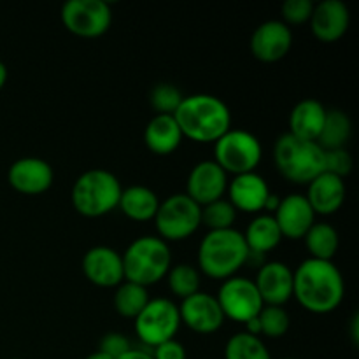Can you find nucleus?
<instances>
[{
    "mask_svg": "<svg viewBox=\"0 0 359 359\" xmlns=\"http://www.w3.org/2000/svg\"><path fill=\"white\" fill-rule=\"evenodd\" d=\"M346 284L333 262L307 258L293 272V297L312 314H330L344 300Z\"/></svg>",
    "mask_w": 359,
    "mask_h": 359,
    "instance_id": "nucleus-1",
    "label": "nucleus"
},
{
    "mask_svg": "<svg viewBox=\"0 0 359 359\" xmlns=\"http://www.w3.org/2000/svg\"><path fill=\"white\" fill-rule=\"evenodd\" d=\"M174 118L182 137L202 144L216 142L231 128V112L226 102L207 93L182 98Z\"/></svg>",
    "mask_w": 359,
    "mask_h": 359,
    "instance_id": "nucleus-2",
    "label": "nucleus"
},
{
    "mask_svg": "<svg viewBox=\"0 0 359 359\" xmlns=\"http://www.w3.org/2000/svg\"><path fill=\"white\" fill-rule=\"evenodd\" d=\"M249 248L244 233L235 228L212 230L198 245V266L212 279L226 280L248 263Z\"/></svg>",
    "mask_w": 359,
    "mask_h": 359,
    "instance_id": "nucleus-3",
    "label": "nucleus"
},
{
    "mask_svg": "<svg viewBox=\"0 0 359 359\" xmlns=\"http://www.w3.org/2000/svg\"><path fill=\"white\" fill-rule=\"evenodd\" d=\"M125 280L139 286H153L160 283L172 266L168 244L154 235L135 238L121 255Z\"/></svg>",
    "mask_w": 359,
    "mask_h": 359,
    "instance_id": "nucleus-4",
    "label": "nucleus"
},
{
    "mask_svg": "<svg viewBox=\"0 0 359 359\" xmlns=\"http://www.w3.org/2000/svg\"><path fill=\"white\" fill-rule=\"evenodd\" d=\"M273 161L287 181L309 184L325 172V149L314 140L298 139L287 132L276 140Z\"/></svg>",
    "mask_w": 359,
    "mask_h": 359,
    "instance_id": "nucleus-5",
    "label": "nucleus"
},
{
    "mask_svg": "<svg viewBox=\"0 0 359 359\" xmlns=\"http://www.w3.org/2000/svg\"><path fill=\"white\" fill-rule=\"evenodd\" d=\"M121 182L105 168H90L76 179L72 186V205L81 216L100 217L118 207Z\"/></svg>",
    "mask_w": 359,
    "mask_h": 359,
    "instance_id": "nucleus-6",
    "label": "nucleus"
},
{
    "mask_svg": "<svg viewBox=\"0 0 359 359\" xmlns=\"http://www.w3.org/2000/svg\"><path fill=\"white\" fill-rule=\"evenodd\" d=\"M262 156V142L248 130L230 128L214 142V161L226 174L241 175L255 172Z\"/></svg>",
    "mask_w": 359,
    "mask_h": 359,
    "instance_id": "nucleus-7",
    "label": "nucleus"
},
{
    "mask_svg": "<svg viewBox=\"0 0 359 359\" xmlns=\"http://www.w3.org/2000/svg\"><path fill=\"white\" fill-rule=\"evenodd\" d=\"M154 223L160 238L165 242L184 241L202 224V207L186 193H175L160 202Z\"/></svg>",
    "mask_w": 359,
    "mask_h": 359,
    "instance_id": "nucleus-8",
    "label": "nucleus"
},
{
    "mask_svg": "<svg viewBox=\"0 0 359 359\" xmlns=\"http://www.w3.org/2000/svg\"><path fill=\"white\" fill-rule=\"evenodd\" d=\"M181 328L179 307L168 298H153L135 318V333L147 347L172 340Z\"/></svg>",
    "mask_w": 359,
    "mask_h": 359,
    "instance_id": "nucleus-9",
    "label": "nucleus"
},
{
    "mask_svg": "<svg viewBox=\"0 0 359 359\" xmlns=\"http://www.w3.org/2000/svg\"><path fill=\"white\" fill-rule=\"evenodd\" d=\"M62 23L79 37H100L112 23L111 6L104 0H69L62 6Z\"/></svg>",
    "mask_w": 359,
    "mask_h": 359,
    "instance_id": "nucleus-10",
    "label": "nucleus"
},
{
    "mask_svg": "<svg viewBox=\"0 0 359 359\" xmlns=\"http://www.w3.org/2000/svg\"><path fill=\"white\" fill-rule=\"evenodd\" d=\"M216 298L224 318H230L237 323H245L256 318L265 307L255 280L248 277L233 276L223 280Z\"/></svg>",
    "mask_w": 359,
    "mask_h": 359,
    "instance_id": "nucleus-11",
    "label": "nucleus"
},
{
    "mask_svg": "<svg viewBox=\"0 0 359 359\" xmlns=\"http://www.w3.org/2000/svg\"><path fill=\"white\" fill-rule=\"evenodd\" d=\"M293 32L284 21L279 20L263 21L251 35V51L259 62H279L290 53Z\"/></svg>",
    "mask_w": 359,
    "mask_h": 359,
    "instance_id": "nucleus-12",
    "label": "nucleus"
},
{
    "mask_svg": "<svg viewBox=\"0 0 359 359\" xmlns=\"http://www.w3.org/2000/svg\"><path fill=\"white\" fill-rule=\"evenodd\" d=\"M228 188V174L214 160H203L191 168L186 182V195L200 207L223 198Z\"/></svg>",
    "mask_w": 359,
    "mask_h": 359,
    "instance_id": "nucleus-13",
    "label": "nucleus"
},
{
    "mask_svg": "<svg viewBox=\"0 0 359 359\" xmlns=\"http://www.w3.org/2000/svg\"><path fill=\"white\" fill-rule=\"evenodd\" d=\"M179 316L181 323H184L189 330L203 335L217 332L226 319L217 304V298L203 291L184 298L179 305Z\"/></svg>",
    "mask_w": 359,
    "mask_h": 359,
    "instance_id": "nucleus-14",
    "label": "nucleus"
},
{
    "mask_svg": "<svg viewBox=\"0 0 359 359\" xmlns=\"http://www.w3.org/2000/svg\"><path fill=\"white\" fill-rule=\"evenodd\" d=\"M83 272L98 287H118L125 280L121 255L107 245H95L84 252Z\"/></svg>",
    "mask_w": 359,
    "mask_h": 359,
    "instance_id": "nucleus-15",
    "label": "nucleus"
},
{
    "mask_svg": "<svg viewBox=\"0 0 359 359\" xmlns=\"http://www.w3.org/2000/svg\"><path fill=\"white\" fill-rule=\"evenodd\" d=\"M7 181L23 195H41L48 191L55 181L53 167L37 156H25L14 161L7 172Z\"/></svg>",
    "mask_w": 359,
    "mask_h": 359,
    "instance_id": "nucleus-16",
    "label": "nucleus"
},
{
    "mask_svg": "<svg viewBox=\"0 0 359 359\" xmlns=\"http://www.w3.org/2000/svg\"><path fill=\"white\" fill-rule=\"evenodd\" d=\"M272 216L276 217L283 237L291 238V241L304 238L316 223V214L311 203L307 202L305 195H300V193H291L280 198L279 207Z\"/></svg>",
    "mask_w": 359,
    "mask_h": 359,
    "instance_id": "nucleus-17",
    "label": "nucleus"
},
{
    "mask_svg": "<svg viewBox=\"0 0 359 359\" xmlns=\"http://www.w3.org/2000/svg\"><path fill=\"white\" fill-rule=\"evenodd\" d=\"M255 284L263 304L283 307L293 297V270L283 262L263 263Z\"/></svg>",
    "mask_w": 359,
    "mask_h": 359,
    "instance_id": "nucleus-18",
    "label": "nucleus"
},
{
    "mask_svg": "<svg viewBox=\"0 0 359 359\" xmlns=\"http://www.w3.org/2000/svg\"><path fill=\"white\" fill-rule=\"evenodd\" d=\"M309 21L314 37L323 42H335L342 39L349 28V7L342 0H323L314 6Z\"/></svg>",
    "mask_w": 359,
    "mask_h": 359,
    "instance_id": "nucleus-19",
    "label": "nucleus"
},
{
    "mask_svg": "<svg viewBox=\"0 0 359 359\" xmlns=\"http://www.w3.org/2000/svg\"><path fill=\"white\" fill-rule=\"evenodd\" d=\"M226 191L230 195V203L235 207V210L251 214L263 210L266 198L272 193L265 179L256 172L235 175L233 181L228 182Z\"/></svg>",
    "mask_w": 359,
    "mask_h": 359,
    "instance_id": "nucleus-20",
    "label": "nucleus"
},
{
    "mask_svg": "<svg viewBox=\"0 0 359 359\" xmlns=\"http://www.w3.org/2000/svg\"><path fill=\"white\" fill-rule=\"evenodd\" d=\"M307 186L305 198L311 203L314 214H323V216L335 214L346 202V182L337 175L323 172Z\"/></svg>",
    "mask_w": 359,
    "mask_h": 359,
    "instance_id": "nucleus-21",
    "label": "nucleus"
},
{
    "mask_svg": "<svg viewBox=\"0 0 359 359\" xmlns=\"http://www.w3.org/2000/svg\"><path fill=\"white\" fill-rule=\"evenodd\" d=\"M144 142L154 154L167 156L182 142V132L172 114H156L144 130Z\"/></svg>",
    "mask_w": 359,
    "mask_h": 359,
    "instance_id": "nucleus-22",
    "label": "nucleus"
},
{
    "mask_svg": "<svg viewBox=\"0 0 359 359\" xmlns=\"http://www.w3.org/2000/svg\"><path fill=\"white\" fill-rule=\"evenodd\" d=\"M325 105L316 98L300 100L290 112V133L304 140H318L326 118Z\"/></svg>",
    "mask_w": 359,
    "mask_h": 359,
    "instance_id": "nucleus-23",
    "label": "nucleus"
},
{
    "mask_svg": "<svg viewBox=\"0 0 359 359\" xmlns=\"http://www.w3.org/2000/svg\"><path fill=\"white\" fill-rule=\"evenodd\" d=\"M118 207L126 217L133 221H149L154 219L156 210L160 207L158 195L147 186L133 184L121 191Z\"/></svg>",
    "mask_w": 359,
    "mask_h": 359,
    "instance_id": "nucleus-24",
    "label": "nucleus"
},
{
    "mask_svg": "<svg viewBox=\"0 0 359 359\" xmlns=\"http://www.w3.org/2000/svg\"><path fill=\"white\" fill-rule=\"evenodd\" d=\"M244 238L249 248V252L265 255V252L276 249L284 237L272 214H259V216H256L249 223Z\"/></svg>",
    "mask_w": 359,
    "mask_h": 359,
    "instance_id": "nucleus-25",
    "label": "nucleus"
},
{
    "mask_svg": "<svg viewBox=\"0 0 359 359\" xmlns=\"http://www.w3.org/2000/svg\"><path fill=\"white\" fill-rule=\"evenodd\" d=\"M351 132H353V125H351L349 116L340 109H330L326 111L325 125L316 142L325 151L342 149L349 140Z\"/></svg>",
    "mask_w": 359,
    "mask_h": 359,
    "instance_id": "nucleus-26",
    "label": "nucleus"
},
{
    "mask_svg": "<svg viewBox=\"0 0 359 359\" xmlns=\"http://www.w3.org/2000/svg\"><path fill=\"white\" fill-rule=\"evenodd\" d=\"M304 238L311 258L332 262L339 249V233L328 223H314Z\"/></svg>",
    "mask_w": 359,
    "mask_h": 359,
    "instance_id": "nucleus-27",
    "label": "nucleus"
},
{
    "mask_svg": "<svg viewBox=\"0 0 359 359\" xmlns=\"http://www.w3.org/2000/svg\"><path fill=\"white\" fill-rule=\"evenodd\" d=\"M149 300L147 287L125 280V283L119 284L114 293V309L123 318L135 319Z\"/></svg>",
    "mask_w": 359,
    "mask_h": 359,
    "instance_id": "nucleus-28",
    "label": "nucleus"
},
{
    "mask_svg": "<svg viewBox=\"0 0 359 359\" xmlns=\"http://www.w3.org/2000/svg\"><path fill=\"white\" fill-rule=\"evenodd\" d=\"M224 359H272L259 337L242 332L231 337L224 347Z\"/></svg>",
    "mask_w": 359,
    "mask_h": 359,
    "instance_id": "nucleus-29",
    "label": "nucleus"
},
{
    "mask_svg": "<svg viewBox=\"0 0 359 359\" xmlns=\"http://www.w3.org/2000/svg\"><path fill=\"white\" fill-rule=\"evenodd\" d=\"M168 287L179 298H188L200 291V273L198 270L188 263H179L170 266L167 273Z\"/></svg>",
    "mask_w": 359,
    "mask_h": 359,
    "instance_id": "nucleus-30",
    "label": "nucleus"
},
{
    "mask_svg": "<svg viewBox=\"0 0 359 359\" xmlns=\"http://www.w3.org/2000/svg\"><path fill=\"white\" fill-rule=\"evenodd\" d=\"M237 210L231 205L230 200L219 198L202 207V224L212 230H228L233 228Z\"/></svg>",
    "mask_w": 359,
    "mask_h": 359,
    "instance_id": "nucleus-31",
    "label": "nucleus"
},
{
    "mask_svg": "<svg viewBox=\"0 0 359 359\" xmlns=\"http://www.w3.org/2000/svg\"><path fill=\"white\" fill-rule=\"evenodd\" d=\"M258 319L262 325V333L270 339H280L286 335L291 325L290 314L279 305H265L258 314Z\"/></svg>",
    "mask_w": 359,
    "mask_h": 359,
    "instance_id": "nucleus-32",
    "label": "nucleus"
},
{
    "mask_svg": "<svg viewBox=\"0 0 359 359\" xmlns=\"http://www.w3.org/2000/svg\"><path fill=\"white\" fill-rule=\"evenodd\" d=\"M184 95L181 93L177 86L170 83H160L151 90L149 93V102L151 107L158 112V114H172L177 111V107L181 105Z\"/></svg>",
    "mask_w": 359,
    "mask_h": 359,
    "instance_id": "nucleus-33",
    "label": "nucleus"
},
{
    "mask_svg": "<svg viewBox=\"0 0 359 359\" xmlns=\"http://www.w3.org/2000/svg\"><path fill=\"white\" fill-rule=\"evenodd\" d=\"M351 170H353V156L346 147L325 151V172L344 179L351 174Z\"/></svg>",
    "mask_w": 359,
    "mask_h": 359,
    "instance_id": "nucleus-34",
    "label": "nucleus"
},
{
    "mask_svg": "<svg viewBox=\"0 0 359 359\" xmlns=\"http://www.w3.org/2000/svg\"><path fill=\"white\" fill-rule=\"evenodd\" d=\"M314 2L312 0H286L283 4V18L284 23L300 25L311 20Z\"/></svg>",
    "mask_w": 359,
    "mask_h": 359,
    "instance_id": "nucleus-35",
    "label": "nucleus"
},
{
    "mask_svg": "<svg viewBox=\"0 0 359 359\" xmlns=\"http://www.w3.org/2000/svg\"><path fill=\"white\" fill-rule=\"evenodd\" d=\"M132 349V344L130 340L126 339L123 333L118 332H111V333H105L100 340V353L107 354L112 359H118L119 356H123L125 353Z\"/></svg>",
    "mask_w": 359,
    "mask_h": 359,
    "instance_id": "nucleus-36",
    "label": "nucleus"
},
{
    "mask_svg": "<svg viewBox=\"0 0 359 359\" xmlns=\"http://www.w3.org/2000/svg\"><path fill=\"white\" fill-rule=\"evenodd\" d=\"M151 354H153L154 359H186L184 346L175 339L167 340V342L156 346Z\"/></svg>",
    "mask_w": 359,
    "mask_h": 359,
    "instance_id": "nucleus-37",
    "label": "nucleus"
},
{
    "mask_svg": "<svg viewBox=\"0 0 359 359\" xmlns=\"http://www.w3.org/2000/svg\"><path fill=\"white\" fill-rule=\"evenodd\" d=\"M118 359H154L153 354L147 353V351H142V349H130L128 353H125L123 356H119Z\"/></svg>",
    "mask_w": 359,
    "mask_h": 359,
    "instance_id": "nucleus-38",
    "label": "nucleus"
},
{
    "mask_svg": "<svg viewBox=\"0 0 359 359\" xmlns=\"http://www.w3.org/2000/svg\"><path fill=\"white\" fill-rule=\"evenodd\" d=\"M244 325H245V333H249V335H255V337L262 335V325H259L258 316L252 319H249V321H245Z\"/></svg>",
    "mask_w": 359,
    "mask_h": 359,
    "instance_id": "nucleus-39",
    "label": "nucleus"
},
{
    "mask_svg": "<svg viewBox=\"0 0 359 359\" xmlns=\"http://www.w3.org/2000/svg\"><path fill=\"white\" fill-rule=\"evenodd\" d=\"M279 202H280L279 195H273V193H270L269 198H266V202H265V207H263V210H266L269 214L276 212L277 207H279Z\"/></svg>",
    "mask_w": 359,
    "mask_h": 359,
    "instance_id": "nucleus-40",
    "label": "nucleus"
},
{
    "mask_svg": "<svg viewBox=\"0 0 359 359\" xmlns=\"http://www.w3.org/2000/svg\"><path fill=\"white\" fill-rule=\"evenodd\" d=\"M351 332H353L354 344H358V337H359V333H358V314H354L353 321H351Z\"/></svg>",
    "mask_w": 359,
    "mask_h": 359,
    "instance_id": "nucleus-41",
    "label": "nucleus"
},
{
    "mask_svg": "<svg viewBox=\"0 0 359 359\" xmlns=\"http://www.w3.org/2000/svg\"><path fill=\"white\" fill-rule=\"evenodd\" d=\"M6 81H7V67H6V63L0 62V90L4 88Z\"/></svg>",
    "mask_w": 359,
    "mask_h": 359,
    "instance_id": "nucleus-42",
    "label": "nucleus"
},
{
    "mask_svg": "<svg viewBox=\"0 0 359 359\" xmlns=\"http://www.w3.org/2000/svg\"><path fill=\"white\" fill-rule=\"evenodd\" d=\"M84 359H112V358L107 356V354L100 353V351H97V353H91L90 356H86Z\"/></svg>",
    "mask_w": 359,
    "mask_h": 359,
    "instance_id": "nucleus-43",
    "label": "nucleus"
},
{
    "mask_svg": "<svg viewBox=\"0 0 359 359\" xmlns=\"http://www.w3.org/2000/svg\"><path fill=\"white\" fill-rule=\"evenodd\" d=\"M284 359H294V358H284Z\"/></svg>",
    "mask_w": 359,
    "mask_h": 359,
    "instance_id": "nucleus-44",
    "label": "nucleus"
}]
</instances>
